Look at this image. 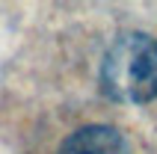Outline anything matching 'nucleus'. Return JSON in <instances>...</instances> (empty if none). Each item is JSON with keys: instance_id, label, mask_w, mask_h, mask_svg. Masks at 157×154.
<instances>
[{"instance_id": "obj_1", "label": "nucleus", "mask_w": 157, "mask_h": 154, "mask_svg": "<svg viewBox=\"0 0 157 154\" xmlns=\"http://www.w3.org/2000/svg\"><path fill=\"white\" fill-rule=\"evenodd\" d=\"M101 89L119 104H151L157 98V39L140 30L122 33L101 62Z\"/></svg>"}, {"instance_id": "obj_2", "label": "nucleus", "mask_w": 157, "mask_h": 154, "mask_svg": "<svg viewBox=\"0 0 157 154\" xmlns=\"http://www.w3.org/2000/svg\"><path fill=\"white\" fill-rule=\"evenodd\" d=\"M56 154H133L131 142L110 125H86L62 139Z\"/></svg>"}]
</instances>
